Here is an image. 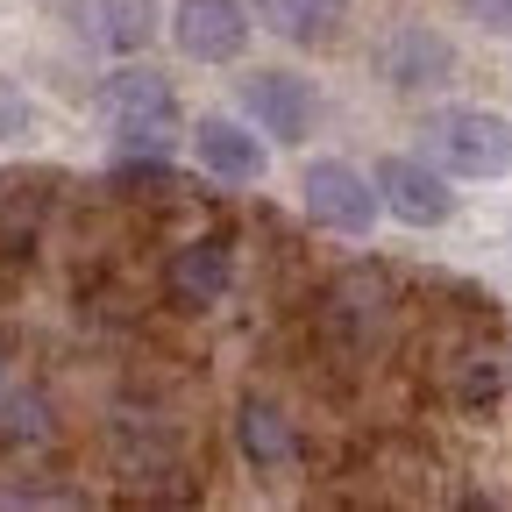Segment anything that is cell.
Here are the masks:
<instances>
[{
	"mask_svg": "<svg viewBox=\"0 0 512 512\" xmlns=\"http://www.w3.org/2000/svg\"><path fill=\"white\" fill-rule=\"evenodd\" d=\"M235 441H242V463H249L256 477H285V470L299 463V434H292L285 406H271L264 392H249V399L235 406Z\"/></svg>",
	"mask_w": 512,
	"mask_h": 512,
	"instance_id": "10",
	"label": "cell"
},
{
	"mask_svg": "<svg viewBox=\"0 0 512 512\" xmlns=\"http://www.w3.org/2000/svg\"><path fill=\"white\" fill-rule=\"evenodd\" d=\"M192 157H200L207 178H228V185H249L264 178V128L256 121H235V114H207L200 128H192Z\"/></svg>",
	"mask_w": 512,
	"mask_h": 512,
	"instance_id": "9",
	"label": "cell"
},
{
	"mask_svg": "<svg viewBox=\"0 0 512 512\" xmlns=\"http://www.w3.org/2000/svg\"><path fill=\"white\" fill-rule=\"evenodd\" d=\"M22 121H29V114H22V100H15V93H0V128H8V136H15Z\"/></svg>",
	"mask_w": 512,
	"mask_h": 512,
	"instance_id": "15",
	"label": "cell"
},
{
	"mask_svg": "<svg viewBox=\"0 0 512 512\" xmlns=\"http://www.w3.org/2000/svg\"><path fill=\"white\" fill-rule=\"evenodd\" d=\"M427 150L448 178H505L512 171V121L491 107H448L427 128Z\"/></svg>",
	"mask_w": 512,
	"mask_h": 512,
	"instance_id": "2",
	"label": "cell"
},
{
	"mask_svg": "<svg viewBox=\"0 0 512 512\" xmlns=\"http://www.w3.org/2000/svg\"><path fill=\"white\" fill-rule=\"evenodd\" d=\"M242 121L264 128V143L299 150L320 121V93H313L306 72H249L242 79Z\"/></svg>",
	"mask_w": 512,
	"mask_h": 512,
	"instance_id": "5",
	"label": "cell"
},
{
	"mask_svg": "<svg viewBox=\"0 0 512 512\" xmlns=\"http://www.w3.org/2000/svg\"><path fill=\"white\" fill-rule=\"evenodd\" d=\"M370 178H377V200L392 221H406V228H448L456 221V192H448V171L434 157H384Z\"/></svg>",
	"mask_w": 512,
	"mask_h": 512,
	"instance_id": "6",
	"label": "cell"
},
{
	"mask_svg": "<svg viewBox=\"0 0 512 512\" xmlns=\"http://www.w3.org/2000/svg\"><path fill=\"white\" fill-rule=\"evenodd\" d=\"M448 72H456V50L427 22H406L377 43V79L392 93H434V86H448Z\"/></svg>",
	"mask_w": 512,
	"mask_h": 512,
	"instance_id": "7",
	"label": "cell"
},
{
	"mask_svg": "<svg viewBox=\"0 0 512 512\" xmlns=\"http://www.w3.org/2000/svg\"><path fill=\"white\" fill-rule=\"evenodd\" d=\"M299 200H306V214L328 228V235H370V228H377V214H384L377 178H363L349 157H320V164H306Z\"/></svg>",
	"mask_w": 512,
	"mask_h": 512,
	"instance_id": "3",
	"label": "cell"
},
{
	"mask_svg": "<svg viewBox=\"0 0 512 512\" xmlns=\"http://www.w3.org/2000/svg\"><path fill=\"white\" fill-rule=\"evenodd\" d=\"M100 121L114 128L128 150H157V157H164L171 136H178V93H171V79L143 72V64H128V72H114V79L100 86Z\"/></svg>",
	"mask_w": 512,
	"mask_h": 512,
	"instance_id": "1",
	"label": "cell"
},
{
	"mask_svg": "<svg viewBox=\"0 0 512 512\" xmlns=\"http://www.w3.org/2000/svg\"><path fill=\"white\" fill-rule=\"evenodd\" d=\"M228 285H235V249H228L221 235H200V242L171 249V264H164V292H171L185 313L221 306V299H228Z\"/></svg>",
	"mask_w": 512,
	"mask_h": 512,
	"instance_id": "8",
	"label": "cell"
},
{
	"mask_svg": "<svg viewBox=\"0 0 512 512\" xmlns=\"http://www.w3.org/2000/svg\"><path fill=\"white\" fill-rule=\"evenodd\" d=\"M463 15L491 36H512V0H463Z\"/></svg>",
	"mask_w": 512,
	"mask_h": 512,
	"instance_id": "14",
	"label": "cell"
},
{
	"mask_svg": "<svg viewBox=\"0 0 512 512\" xmlns=\"http://www.w3.org/2000/svg\"><path fill=\"white\" fill-rule=\"evenodd\" d=\"M157 0H79V36L107 57H136L157 43Z\"/></svg>",
	"mask_w": 512,
	"mask_h": 512,
	"instance_id": "11",
	"label": "cell"
},
{
	"mask_svg": "<svg viewBox=\"0 0 512 512\" xmlns=\"http://www.w3.org/2000/svg\"><path fill=\"white\" fill-rule=\"evenodd\" d=\"M8 363H15V349H8V335H0V392H8Z\"/></svg>",
	"mask_w": 512,
	"mask_h": 512,
	"instance_id": "16",
	"label": "cell"
},
{
	"mask_svg": "<svg viewBox=\"0 0 512 512\" xmlns=\"http://www.w3.org/2000/svg\"><path fill=\"white\" fill-rule=\"evenodd\" d=\"M0 441H15V448H29V441H50V399H36V392H15V399H0Z\"/></svg>",
	"mask_w": 512,
	"mask_h": 512,
	"instance_id": "13",
	"label": "cell"
},
{
	"mask_svg": "<svg viewBox=\"0 0 512 512\" xmlns=\"http://www.w3.org/2000/svg\"><path fill=\"white\" fill-rule=\"evenodd\" d=\"M178 57L192 64H235L256 36V8L249 0H171V15H164Z\"/></svg>",
	"mask_w": 512,
	"mask_h": 512,
	"instance_id": "4",
	"label": "cell"
},
{
	"mask_svg": "<svg viewBox=\"0 0 512 512\" xmlns=\"http://www.w3.org/2000/svg\"><path fill=\"white\" fill-rule=\"evenodd\" d=\"M256 22H264L271 36L299 43V50H320V43H335L342 22H349V0H249Z\"/></svg>",
	"mask_w": 512,
	"mask_h": 512,
	"instance_id": "12",
	"label": "cell"
}]
</instances>
